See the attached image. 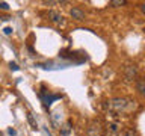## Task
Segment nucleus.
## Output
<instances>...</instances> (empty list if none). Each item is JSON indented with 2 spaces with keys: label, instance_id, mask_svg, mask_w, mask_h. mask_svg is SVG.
<instances>
[{
  "label": "nucleus",
  "instance_id": "nucleus-6",
  "mask_svg": "<svg viewBox=\"0 0 145 136\" xmlns=\"http://www.w3.org/2000/svg\"><path fill=\"white\" fill-rule=\"evenodd\" d=\"M47 15H48V18H50V20H52L53 23H57V24H59V23H62V15H61V12L53 11V9H52V11H48Z\"/></svg>",
  "mask_w": 145,
  "mask_h": 136
},
{
  "label": "nucleus",
  "instance_id": "nucleus-12",
  "mask_svg": "<svg viewBox=\"0 0 145 136\" xmlns=\"http://www.w3.org/2000/svg\"><path fill=\"white\" fill-rule=\"evenodd\" d=\"M0 9H3V11H8L9 9V5L6 2H0Z\"/></svg>",
  "mask_w": 145,
  "mask_h": 136
},
{
  "label": "nucleus",
  "instance_id": "nucleus-17",
  "mask_svg": "<svg viewBox=\"0 0 145 136\" xmlns=\"http://www.w3.org/2000/svg\"><path fill=\"white\" fill-rule=\"evenodd\" d=\"M0 136H2V133H0Z\"/></svg>",
  "mask_w": 145,
  "mask_h": 136
},
{
  "label": "nucleus",
  "instance_id": "nucleus-13",
  "mask_svg": "<svg viewBox=\"0 0 145 136\" xmlns=\"http://www.w3.org/2000/svg\"><path fill=\"white\" fill-rule=\"evenodd\" d=\"M9 67H11V70H14V71L18 70V65H17L15 62H11V63H9Z\"/></svg>",
  "mask_w": 145,
  "mask_h": 136
},
{
  "label": "nucleus",
  "instance_id": "nucleus-4",
  "mask_svg": "<svg viewBox=\"0 0 145 136\" xmlns=\"http://www.w3.org/2000/svg\"><path fill=\"white\" fill-rule=\"evenodd\" d=\"M100 133H101V127H100V122L94 121L92 124L89 126V129H88V135H89V136H98Z\"/></svg>",
  "mask_w": 145,
  "mask_h": 136
},
{
  "label": "nucleus",
  "instance_id": "nucleus-15",
  "mask_svg": "<svg viewBox=\"0 0 145 136\" xmlns=\"http://www.w3.org/2000/svg\"><path fill=\"white\" fill-rule=\"evenodd\" d=\"M57 2H47V0H45V2H42V5H56Z\"/></svg>",
  "mask_w": 145,
  "mask_h": 136
},
{
  "label": "nucleus",
  "instance_id": "nucleus-7",
  "mask_svg": "<svg viewBox=\"0 0 145 136\" xmlns=\"http://www.w3.org/2000/svg\"><path fill=\"white\" fill-rule=\"evenodd\" d=\"M26 116H27V122H29V126L33 130H38V124H36V120H35V116L32 115V112H27Z\"/></svg>",
  "mask_w": 145,
  "mask_h": 136
},
{
  "label": "nucleus",
  "instance_id": "nucleus-9",
  "mask_svg": "<svg viewBox=\"0 0 145 136\" xmlns=\"http://www.w3.org/2000/svg\"><path fill=\"white\" fill-rule=\"evenodd\" d=\"M136 89H138L139 94L145 92V80L144 79H138V83H136Z\"/></svg>",
  "mask_w": 145,
  "mask_h": 136
},
{
  "label": "nucleus",
  "instance_id": "nucleus-14",
  "mask_svg": "<svg viewBox=\"0 0 145 136\" xmlns=\"http://www.w3.org/2000/svg\"><path fill=\"white\" fill-rule=\"evenodd\" d=\"M3 32H5L6 35H11V33H12V27H5Z\"/></svg>",
  "mask_w": 145,
  "mask_h": 136
},
{
  "label": "nucleus",
  "instance_id": "nucleus-3",
  "mask_svg": "<svg viewBox=\"0 0 145 136\" xmlns=\"http://www.w3.org/2000/svg\"><path fill=\"white\" fill-rule=\"evenodd\" d=\"M39 95H41V98H42V101H44L45 106H50V104H52L54 100L61 98V95H50L48 91H47V92H41Z\"/></svg>",
  "mask_w": 145,
  "mask_h": 136
},
{
  "label": "nucleus",
  "instance_id": "nucleus-5",
  "mask_svg": "<svg viewBox=\"0 0 145 136\" xmlns=\"http://www.w3.org/2000/svg\"><path fill=\"white\" fill-rule=\"evenodd\" d=\"M70 15L74 18V20H85V12L82 11V9H79V8H72L71 11H70Z\"/></svg>",
  "mask_w": 145,
  "mask_h": 136
},
{
  "label": "nucleus",
  "instance_id": "nucleus-8",
  "mask_svg": "<svg viewBox=\"0 0 145 136\" xmlns=\"http://www.w3.org/2000/svg\"><path fill=\"white\" fill-rule=\"evenodd\" d=\"M70 131H71V121H67L65 124L61 127V135L62 136H68V135H70Z\"/></svg>",
  "mask_w": 145,
  "mask_h": 136
},
{
  "label": "nucleus",
  "instance_id": "nucleus-11",
  "mask_svg": "<svg viewBox=\"0 0 145 136\" xmlns=\"http://www.w3.org/2000/svg\"><path fill=\"white\" fill-rule=\"evenodd\" d=\"M124 136H136V131L133 129H127L124 130Z\"/></svg>",
  "mask_w": 145,
  "mask_h": 136
},
{
  "label": "nucleus",
  "instance_id": "nucleus-16",
  "mask_svg": "<svg viewBox=\"0 0 145 136\" xmlns=\"http://www.w3.org/2000/svg\"><path fill=\"white\" fill-rule=\"evenodd\" d=\"M8 131H9V135H15V130H14V129H9Z\"/></svg>",
  "mask_w": 145,
  "mask_h": 136
},
{
  "label": "nucleus",
  "instance_id": "nucleus-2",
  "mask_svg": "<svg viewBox=\"0 0 145 136\" xmlns=\"http://www.w3.org/2000/svg\"><path fill=\"white\" fill-rule=\"evenodd\" d=\"M136 77H138V67L135 63H129L125 68H124V79L127 82H133Z\"/></svg>",
  "mask_w": 145,
  "mask_h": 136
},
{
  "label": "nucleus",
  "instance_id": "nucleus-10",
  "mask_svg": "<svg viewBox=\"0 0 145 136\" xmlns=\"http://www.w3.org/2000/svg\"><path fill=\"white\" fill-rule=\"evenodd\" d=\"M110 5H112V6H115V8H118V6H124L125 2H124V0H113V2H110Z\"/></svg>",
  "mask_w": 145,
  "mask_h": 136
},
{
  "label": "nucleus",
  "instance_id": "nucleus-1",
  "mask_svg": "<svg viewBox=\"0 0 145 136\" xmlns=\"http://www.w3.org/2000/svg\"><path fill=\"white\" fill-rule=\"evenodd\" d=\"M127 104H129V100L127 98H113L109 106H110L113 112H125Z\"/></svg>",
  "mask_w": 145,
  "mask_h": 136
}]
</instances>
